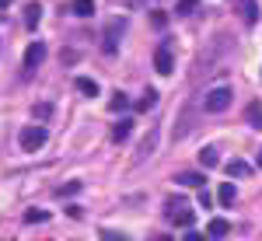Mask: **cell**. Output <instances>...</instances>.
<instances>
[{
    "label": "cell",
    "instance_id": "9",
    "mask_svg": "<svg viewBox=\"0 0 262 241\" xmlns=\"http://www.w3.org/2000/svg\"><path fill=\"white\" fill-rule=\"evenodd\" d=\"M67 11H70V14H77V18H91V14H95V0H74Z\"/></svg>",
    "mask_w": 262,
    "mask_h": 241
},
{
    "label": "cell",
    "instance_id": "18",
    "mask_svg": "<svg viewBox=\"0 0 262 241\" xmlns=\"http://www.w3.org/2000/svg\"><path fill=\"white\" fill-rule=\"evenodd\" d=\"M217 200H221L224 206H231V203L238 200V189H234V185L227 182V185H221V192H217Z\"/></svg>",
    "mask_w": 262,
    "mask_h": 241
},
{
    "label": "cell",
    "instance_id": "28",
    "mask_svg": "<svg viewBox=\"0 0 262 241\" xmlns=\"http://www.w3.org/2000/svg\"><path fill=\"white\" fill-rule=\"evenodd\" d=\"M154 241H171V234H161V238H154Z\"/></svg>",
    "mask_w": 262,
    "mask_h": 241
},
{
    "label": "cell",
    "instance_id": "2",
    "mask_svg": "<svg viewBox=\"0 0 262 241\" xmlns=\"http://www.w3.org/2000/svg\"><path fill=\"white\" fill-rule=\"evenodd\" d=\"M231 87H213V91H206V98H203V108L206 112H224L227 105H231Z\"/></svg>",
    "mask_w": 262,
    "mask_h": 241
},
{
    "label": "cell",
    "instance_id": "16",
    "mask_svg": "<svg viewBox=\"0 0 262 241\" xmlns=\"http://www.w3.org/2000/svg\"><path fill=\"white\" fill-rule=\"evenodd\" d=\"M248 171H252V168H248V164H245V161H227V175H234V179H245V175H248Z\"/></svg>",
    "mask_w": 262,
    "mask_h": 241
},
{
    "label": "cell",
    "instance_id": "15",
    "mask_svg": "<svg viewBox=\"0 0 262 241\" xmlns=\"http://www.w3.org/2000/svg\"><path fill=\"white\" fill-rule=\"evenodd\" d=\"M39 21H42V7H39V4H28V7H25V25L35 28Z\"/></svg>",
    "mask_w": 262,
    "mask_h": 241
},
{
    "label": "cell",
    "instance_id": "29",
    "mask_svg": "<svg viewBox=\"0 0 262 241\" xmlns=\"http://www.w3.org/2000/svg\"><path fill=\"white\" fill-rule=\"evenodd\" d=\"M0 7H11V0H0Z\"/></svg>",
    "mask_w": 262,
    "mask_h": 241
},
{
    "label": "cell",
    "instance_id": "23",
    "mask_svg": "<svg viewBox=\"0 0 262 241\" xmlns=\"http://www.w3.org/2000/svg\"><path fill=\"white\" fill-rule=\"evenodd\" d=\"M196 7H200V0H179L175 4V14H192Z\"/></svg>",
    "mask_w": 262,
    "mask_h": 241
},
{
    "label": "cell",
    "instance_id": "26",
    "mask_svg": "<svg viewBox=\"0 0 262 241\" xmlns=\"http://www.w3.org/2000/svg\"><path fill=\"white\" fill-rule=\"evenodd\" d=\"M74 192H81V182H67L60 189V196H74Z\"/></svg>",
    "mask_w": 262,
    "mask_h": 241
},
{
    "label": "cell",
    "instance_id": "11",
    "mask_svg": "<svg viewBox=\"0 0 262 241\" xmlns=\"http://www.w3.org/2000/svg\"><path fill=\"white\" fill-rule=\"evenodd\" d=\"M227 231H231V224L224 221V217H213L210 227H206V234H210V238H227Z\"/></svg>",
    "mask_w": 262,
    "mask_h": 241
},
{
    "label": "cell",
    "instance_id": "1",
    "mask_svg": "<svg viewBox=\"0 0 262 241\" xmlns=\"http://www.w3.org/2000/svg\"><path fill=\"white\" fill-rule=\"evenodd\" d=\"M168 221L175 224V227H192V221H196V210H189L182 200H171V203H168Z\"/></svg>",
    "mask_w": 262,
    "mask_h": 241
},
{
    "label": "cell",
    "instance_id": "21",
    "mask_svg": "<svg viewBox=\"0 0 262 241\" xmlns=\"http://www.w3.org/2000/svg\"><path fill=\"white\" fill-rule=\"evenodd\" d=\"M154 143H158V129H150V137L140 143V158H147V154H154Z\"/></svg>",
    "mask_w": 262,
    "mask_h": 241
},
{
    "label": "cell",
    "instance_id": "19",
    "mask_svg": "<svg viewBox=\"0 0 262 241\" xmlns=\"http://www.w3.org/2000/svg\"><path fill=\"white\" fill-rule=\"evenodd\" d=\"M108 108H112V112H122V108H129V98H126L122 91H116V95L108 98Z\"/></svg>",
    "mask_w": 262,
    "mask_h": 241
},
{
    "label": "cell",
    "instance_id": "4",
    "mask_svg": "<svg viewBox=\"0 0 262 241\" xmlns=\"http://www.w3.org/2000/svg\"><path fill=\"white\" fill-rule=\"evenodd\" d=\"M122 32H126V18H112L108 21V28H105V53H108V56L116 53V39H119Z\"/></svg>",
    "mask_w": 262,
    "mask_h": 241
},
{
    "label": "cell",
    "instance_id": "24",
    "mask_svg": "<svg viewBox=\"0 0 262 241\" xmlns=\"http://www.w3.org/2000/svg\"><path fill=\"white\" fill-rule=\"evenodd\" d=\"M150 25H154V28H164V25H168V14H164V11H154V14H150Z\"/></svg>",
    "mask_w": 262,
    "mask_h": 241
},
{
    "label": "cell",
    "instance_id": "30",
    "mask_svg": "<svg viewBox=\"0 0 262 241\" xmlns=\"http://www.w3.org/2000/svg\"><path fill=\"white\" fill-rule=\"evenodd\" d=\"M259 168H262V150H259Z\"/></svg>",
    "mask_w": 262,
    "mask_h": 241
},
{
    "label": "cell",
    "instance_id": "12",
    "mask_svg": "<svg viewBox=\"0 0 262 241\" xmlns=\"http://www.w3.org/2000/svg\"><path fill=\"white\" fill-rule=\"evenodd\" d=\"M200 164H203V168H217V164H221L217 147H203V150H200Z\"/></svg>",
    "mask_w": 262,
    "mask_h": 241
},
{
    "label": "cell",
    "instance_id": "25",
    "mask_svg": "<svg viewBox=\"0 0 262 241\" xmlns=\"http://www.w3.org/2000/svg\"><path fill=\"white\" fill-rule=\"evenodd\" d=\"M101 241H129L122 231H101Z\"/></svg>",
    "mask_w": 262,
    "mask_h": 241
},
{
    "label": "cell",
    "instance_id": "7",
    "mask_svg": "<svg viewBox=\"0 0 262 241\" xmlns=\"http://www.w3.org/2000/svg\"><path fill=\"white\" fill-rule=\"evenodd\" d=\"M42 60H46V46H42V42H32V46L25 49V67H28V70H35Z\"/></svg>",
    "mask_w": 262,
    "mask_h": 241
},
{
    "label": "cell",
    "instance_id": "20",
    "mask_svg": "<svg viewBox=\"0 0 262 241\" xmlns=\"http://www.w3.org/2000/svg\"><path fill=\"white\" fill-rule=\"evenodd\" d=\"M49 116H53V105H49V101H39V105H35V108H32V119H49Z\"/></svg>",
    "mask_w": 262,
    "mask_h": 241
},
{
    "label": "cell",
    "instance_id": "8",
    "mask_svg": "<svg viewBox=\"0 0 262 241\" xmlns=\"http://www.w3.org/2000/svg\"><path fill=\"white\" fill-rule=\"evenodd\" d=\"M245 122H248L252 129H262V105L259 101H252V105L245 108Z\"/></svg>",
    "mask_w": 262,
    "mask_h": 241
},
{
    "label": "cell",
    "instance_id": "10",
    "mask_svg": "<svg viewBox=\"0 0 262 241\" xmlns=\"http://www.w3.org/2000/svg\"><path fill=\"white\" fill-rule=\"evenodd\" d=\"M175 182H179V185H189V189H203V182H206V179H203V171H182Z\"/></svg>",
    "mask_w": 262,
    "mask_h": 241
},
{
    "label": "cell",
    "instance_id": "17",
    "mask_svg": "<svg viewBox=\"0 0 262 241\" xmlns=\"http://www.w3.org/2000/svg\"><path fill=\"white\" fill-rule=\"evenodd\" d=\"M77 91L88 95V98H95V95H98V84H95L91 77H77Z\"/></svg>",
    "mask_w": 262,
    "mask_h": 241
},
{
    "label": "cell",
    "instance_id": "27",
    "mask_svg": "<svg viewBox=\"0 0 262 241\" xmlns=\"http://www.w3.org/2000/svg\"><path fill=\"white\" fill-rule=\"evenodd\" d=\"M185 241H203V234H185Z\"/></svg>",
    "mask_w": 262,
    "mask_h": 241
},
{
    "label": "cell",
    "instance_id": "13",
    "mask_svg": "<svg viewBox=\"0 0 262 241\" xmlns=\"http://www.w3.org/2000/svg\"><path fill=\"white\" fill-rule=\"evenodd\" d=\"M154 105H158V91H154V87H147V91H143V98L137 101V112H150Z\"/></svg>",
    "mask_w": 262,
    "mask_h": 241
},
{
    "label": "cell",
    "instance_id": "5",
    "mask_svg": "<svg viewBox=\"0 0 262 241\" xmlns=\"http://www.w3.org/2000/svg\"><path fill=\"white\" fill-rule=\"evenodd\" d=\"M154 67H158V74H164V77L175 70V56H171V49H168V46H161V49L154 53Z\"/></svg>",
    "mask_w": 262,
    "mask_h": 241
},
{
    "label": "cell",
    "instance_id": "6",
    "mask_svg": "<svg viewBox=\"0 0 262 241\" xmlns=\"http://www.w3.org/2000/svg\"><path fill=\"white\" fill-rule=\"evenodd\" d=\"M234 7L242 11L245 25H255L259 21V0H234Z\"/></svg>",
    "mask_w": 262,
    "mask_h": 241
},
{
    "label": "cell",
    "instance_id": "3",
    "mask_svg": "<svg viewBox=\"0 0 262 241\" xmlns=\"http://www.w3.org/2000/svg\"><path fill=\"white\" fill-rule=\"evenodd\" d=\"M18 140H21V150H39L42 143H46V129L42 126H25Z\"/></svg>",
    "mask_w": 262,
    "mask_h": 241
},
{
    "label": "cell",
    "instance_id": "14",
    "mask_svg": "<svg viewBox=\"0 0 262 241\" xmlns=\"http://www.w3.org/2000/svg\"><path fill=\"white\" fill-rule=\"evenodd\" d=\"M129 129H133V122H129V119H119L116 126H112V140H116V143H122L126 137H129Z\"/></svg>",
    "mask_w": 262,
    "mask_h": 241
},
{
    "label": "cell",
    "instance_id": "22",
    "mask_svg": "<svg viewBox=\"0 0 262 241\" xmlns=\"http://www.w3.org/2000/svg\"><path fill=\"white\" fill-rule=\"evenodd\" d=\"M46 221H49L46 210H28V213H25V224H46Z\"/></svg>",
    "mask_w": 262,
    "mask_h": 241
}]
</instances>
